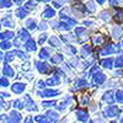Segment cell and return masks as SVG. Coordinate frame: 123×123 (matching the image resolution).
Wrapping results in <instances>:
<instances>
[{
	"mask_svg": "<svg viewBox=\"0 0 123 123\" xmlns=\"http://www.w3.org/2000/svg\"><path fill=\"white\" fill-rule=\"evenodd\" d=\"M87 9H89V11H90V12H94L95 10H96V7H95V3H94V1H89V3H87Z\"/></svg>",
	"mask_w": 123,
	"mask_h": 123,
	"instance_id": "obj_27",
	"label": "cell"
},
{
	"mask_svg": "<svg viewBox=\"0 0 123 123\" xmlns=\"http://www.w3.org/2000/svg\"><path fill=\"white\" fill-rule=\"evenodd\" d=\"M102 42H104V37H101V36L94 37V43H95V44H101Z\"/></svg>",
	"mask_w": 123,
	"mask_h": 123,
	"instance_id": "obj_33",
	"label": "cell"
},
{
	"mask_svg": "<svg viewBox=\"0 0 123 123\" xmlns=\"http://www.w3.org/2000/svg\"><path fill=\"white\" fill-rule=\"evenodd\" d=\"M39 28L41 30H46L47 28V24L46 22H42V24H41V26H39Z\"/></svg>",
	"mask_w": 123,
	"mask_h": 123,
	"instance_id": "obj_47",
	"label": "cell"
},
{
	"mask_svg": "<svg viewBox=\"0 0 123 123\" xmlns=\"http://www.w3.org/2000/svg\"><path fill=\"white\" fill-rule=\"evenodd\" d=\"M0 26H1V25H0Z\"/></svg>",
	"mask_w": 123,
	"mask_h": 123,
	"instance_id": "obj_58",
	"label": "cell"
},
{
	"mask_svg": "<svg viewBox=\"0 0 123 123\" xmlns=\"http://www.w3.org/2000/svg\"><path fill=\"white\" fill-rule=\"evenodd\" d=\"M122 33H123V30L121 28V27H115L113 28V37L115 38H119L121 36H122Z\"/></svg>",
	"mask_w": 123,
	"mask_h": 123,
	"instance_id": "obj_18",
	"label": "cell"
},
{
	"mask_svg": "<svg viewBox=\"0 0 123 123\" xmlns=\"http://www.w3.org/2000/svg\"><path fill=\"white\" fill-rule=\"evenodd\" d=\"M75 33H76L78 36H81L83 33H85V28H83V27H78V28L75 30Z\"/></svg>",
	"mask_w": 123,
	"mask_h": 123,
	"instance_id": "obj_35",
	"label": "cell"
},
{
	"mask_svg": "<svg viewBox=\"0 0 123 123\" xmlns=\"http://www.w3.org/2000/svg\"><path fill=\"white\" fill-rule=\"evenodd\" d=\"M7 6H11L10 0H0V7H7Z\"/></svg>",
	"mask_w": 123,
	"mask_h": 123,
	"instance_id": "obj_25",
	"label": "cell"
},
{
	"mask_svg": "<svg viewBox=\"0 0 123 123\" xmlns=\"http://www.w3.org/2000/svg\"><path fill=\"white\" fill-rule=\"evenodd\" d=\"M106 116H108V117H115V116H117L118 113H119V110H118V107H116V106H110L108 108H106Z\"/></svg>",
	"mask_w": 123,
	"mask_h": 123,
	"instance_id": "obj_1",
	"label": "cell"
},
{
	"mask_svg": "<svg viewBox=\"0 0 123 123\" xmlns=\"http://www.w3.org/2000/svg\"><path fill=\"white\" fill-rule=\"evenodd\" d=\"M12 91L16 92V94H20V92H22L25 90V84H14L12 85Z\"/></svg>",
	"mask_w": 123,
	"mask_h": 123,
	"instance_id": "obj_7",
	"label": "cell"
},
{
	"mask_svg": "<svg viewBox=\"0 0 123 123\" xmlns=\"http://www.w3.org/2000/svg\"><path fill=\"white\" fill-rule=\"evenodd\" d=\"M3 60V53H1V50H0V62Z\"/></svg>",
	"mask_w": 123,
	"mask_h": 123,
	"instance_id": "obj_55",
	"label": "cell"
},
{
	"mask_svg": "<svg viewBox=\"0 0 123 123\" xmlns=\"http://www.w3.org/2000/svg\"><path fill=\"white\" fill-rule=\"evenodd\" d=\"M35 6H36V3H35V1H28L27 5H26L27 9H32V7H35Z\"/></svg>",
	"mask_w": 123,
	"mask_h": 123,
	"instance_id": "obj_41",
	"label": "cell"
},
{
	"mask_svg": "<svg viewBox=\"0 0 123 123\" xmlns=\"http://www.w3.org/2000/svg\"><path fill=\"white\" fill-rule=\"evenodd\" d=\"M37 69L39 73H46V71L48 70V65L46 63H38L37 64Z\"/></svg>",
	"mask_w": 123,
	"mask_h": 123,
	"instance_id": "obj_16",
	"label": "cell"
},
{
	"mask_svg": "<svg viewBox=\"0 0 123 123\" xmlns=\"http://www.w3.org/2000/svg\"><path fill=\"white\" fill-rule=\"evenodd\" d=\"M26 101H27V108H28L30 111H35V110H36V106L33 105V101L31 100L28 96H26Z\"/></svg>",
	"mask_w": 123,
	"mask_h": 123,
	"instance_id": "obj_20",
	"label": "cell"
},
{
	"mask_svg": "<svg viewBox=\"0 0 123 123\" xmlns=\"http://www.w3.org/2000/svg\"><path fill=\"white\" fill-rule=\"evenodd\" d=\"M57 84H59V76L58 75L52 76L50 79H48V81H47V85H49V86H53V85H57Z\"/></svg>",
	"mask_w": 123,
	"mask_h": 123,
	"instance_id": "obj_11",
	"label": "cell"
},
{
	"mask_svg": "<svg viewBox=\"0 0 123 123\" xmlns=\"http://www.w3.org/2000/svg\"><path fill=\"white\" fill-rule=\"evenodd\" d=\"M117 123H123V119H121L119 122H117Z\"/></svg>",
	"mask_w": 123,
	"mask_h": 123,
	"instance_id": "obj_56",
	"label": "cell"
},
{
	"mask_svg": "<svg viewBox=\"0 0 123 123\" xmlns=\"http://www.w3.org/2000/svg\"><path fill=\"white\" fill-rule=\"evenodd\" d=\"M14 53H7L6 54V58H5V60H6V63H9V62H11L12 59H14V55H12Z\"/></svg>",
	"mask_w": 123,
	"mask_h": 123,
	"instance_id": "obj_39",
	"label": "cell"
},
{
	"mask_svg": "<svg viewBox=\"0 0 123 123\" xmlns=\"http://www.w3.org/2000/svg\"><path fill=\"white\" fill-rule=\"evenodd\" d=\"M101 18H104V20H108L110 18V15H108V11H102L101 15H100Z\"/></svg>",
	"mask_w": 123,
	"mask_h": 123,
	"instance_id": "obj_36",
	"label": "cell"
},
{
	"mask_svg": "<svg viewBox=\"0 0 123 123\" xmlns=\"http://www.w3.org/2000/svg\"><path fill=\"white\" fill-rule=\"evenodd\" d=\"M105 79H106V76H105V74H102V73H97V74L94 76V81H95V84H97V85H100V84L104 83Z\"/></svg>",
	"mask_w": 123,
	"mask_h": 123,
	"instance_id": "obj_5",
	"label": "cell"
},
{
	"mask_svg": "<svg viewBox=\"0 0 123 123\" xmlns=\"http://www.w3.org/2000/svg\"><path fill=\"white\" fill-rule=\"evenodd\" d=\"M110 3H111L112 5H113V6H116V5H117V1H116V0H110Z\"/></svg>",
	"mask_w": 123,
	"mask_h": 123,
	"instance_id": "obj_50",
	"label": "cell"
},
{
	"mask_svg": "<svg viewBox=\"0 0 123 123\" xmlns=\"http://www.w3.org/2000/svg\"><path fill=\"white\" fill-rule=\"evenodd\" d=\"M26 25H27V27H28L30 30H35V28H36V25H35L33 20H28V21L26 22Z\"/></svg>",
	"mask_w": 123,
	"mask_h": 123,
	"instance_id": "obj_32",
	"label": "cell"
},
{
	"mask_svg": "<svg viewBox=\"0 0 123 123\" xmlns=\"http://www.w3.org/2000/svg\"><path fill=\"white\" fill-rule=\"evenodd\" d=\"M10 47H11V43H10L9 41H3V42L0 43V48H3V49H9Z\"/></svg>",
	"mask_w": 123,
	"mask_h": 123,
	"instance_id": "obj_24",
	"label": "cell"
},
{
	"mask_svg": "<svg viewBox=\"0 0 123 123\" xmlns=\"http://www.w3.org/2000/svg\"><path fill=\"white\" fill-rule=\"evenodd\" d=\"M83 52H84V53H89V54H90V53H91V47H90V46H85V47H84V49H83Z\"/></svg>",
	"mask_w": 123,
	"mask_h": 123,
	"instance_id": "obj_43",
	"label": "cell"
},
{
	"mask_svg": "<svg viewBox=\"0 0 123 123\" xmlns=\"http://www.w3.org/2000/svg\"><path fill=\"white\" fill-rule=\"evenodd\" d=\"M25 123H32V118H31V117H28L27 119H26V122Z\"/></svg>",
	"mask_w": 123,
	"mask_h": 123,
	"instance_id": "obj_51",
	"label": "cell"
},
{
	"mask_svg": "<svg viewBox=\"0 0 123 123\" xmlns=\"http://www.w3.org/2000/svg\"><path fill=\"white\" fill-rule=\"evenodd\" d=\"M12 37H14V32H11V31H7V32L0 33V38H1L3 41H5V39H11Z\"/></svg>",
	"mask_w": 123,
	"mask_h": 123,
	"instance_id": "obj_13",
	"label": "cell"
},
{
	"mask_svg": "<svg viewBox=\"0 0 123 123\" xmlns=\"http://www.w3.org/2000/svg\"><path fill=\"white\" fill-rule=\"evenodd\" d=\"M81 102H83L84 105H87V102H89V96H84V97H83V101H81Z\"/></svg>",
	"mask_w": 123,
	"mask_h": 123,
	"instance_id": "obj_46",
	"label": "cell"
},
{
	"mask_svg": "<svg viewBox=\"0 0 123 123\" xmlns=\"http://www.w3.org/2000/svg\"><path fill=\"white\" fill-rule=\"evenodd\" d=\"M104 100H105L106 102H108V104H113V101H115V98H113V92H112V91H107L106 94L104 95Z\"/></svg>",
	"mask_w": 123,
	"mask_h": 123,
	"instance_id": "obj_6",
	"label": "cell"
},
{
	"mask_svg": "<svg viewBox=\"0 0 123 123\" xmlns=\"http://www.w3.org/2000/svg\"><path fill=\"white\" fill-rule=\"evenodd\" d=\"M16 14H17V16H18L20 18H24V17L27 15V10H26V9H22V7H20V9H17Z\"/></svg>",
	"mask_w": 123,
	"mask_h": 123,
	"instance_id": "obj_21",
	"label": "cell"
},
{
	"mask_svg": "<svg viewBox=\"0 0 123 123\" xmlns=\"http://www.w3.org/2000/svg\"><path fill=\"white\" fill-rule=\"evenodd\" d=\"M54 105H55L54 101H44V102H43V106H44V107H52V106H54Z\"/></svg>",
	"mask_w": 123,
	"mask_h": 123,
	"instance_id": "obj_34",
	"label": "cell"
},
{
	"mask_svg": "<svg viewBox=\"0 0 123 123\" xmlns=\"http://www.w3.org/2000/svg\"><path fill=\"white\" fill-rule=\"evenodd\" d=\"M20 38H22V39H27L30 38V35L27 33V31L26 30H20Z\"/></svg>",
	"mask_w": 123,
	"mask_h": 123,
	"instance_id": "obj_23",
	"label": "cell"
},
{
	"mask_svg": "<svg viewBox=\"0 0 123 123\" xmlns=\"http://www.w3.org/2000/svg\"><path fill=\"white\" fill-rule=\"evenodd\" d=\"M38 86H39V87H43V86H44V83H43V81H39V83H38Z\"/></svg>",
	"mask_w": 123,
	"mask_h": 123,
	"instance_id": "obj_52",
	"label": "cell"
},
{
	"mask_svg": "<svg viewBox=\"0 0 123 123\" xmlns=\"http://www.w3.org/2000/svg\"><path fill=\"white\" fill-rule=\"evenodd\" d=\"M115 21L118 24L123 22V9H118V11L115 15Z\"/></svg>",
	"mask_w": 123,
	"mask_h": 123,
	"instance_id": "obj_8",
	"label": "cell"
},
{
	"mask_svg": "<svg viewBox=\"0 0 123 123\" xmlns=\"http://www.w3.org/2000/svg\"><path fill=\"white\" fill-rule=\"evenodd\" d=\"M15 1H16V3H17V4H21V3H22V1H24V0H15Z\"/></svg>",
	"mask_w": 123,
	"mask_h": 123,
	"instance_id": "obj_54",
	"label": "cell"
},
{
	"mask_svg": "<svg viewBox=\"0 0 123 123\" xmlns=\"http://www.w3.org/2000/svg\"><path fill=\"white\" fill-rule=\"evenodd\" d=\"M38 1H48V0H38Z\"/></svg>",
	"mask_w": 123,
	"mask_h": 123,
	"instance_id": "obj_57",
	"label": "cell"
},
{
	"mask_svg": "<svg viewBox=\"0 0 123 123\" xmlns=\"http://www.w3.org/2000/svg\"><path fill=\"white\" fill-rule=\"evenodd\" d=\"M116 67H117V68H122V67H123V57H122V55H119V57L117 58V60H116Z\"/></svg>",
	"mask_w": 123,
	"mask_h": 123,
	"instance_id": "obj_29",
	"label": "cell"
},
{
	"mask_svg": "<svg viewBox=\"0 0 123 123\" xmlns=\"http://www.w3.org/2000/svg\"><path fill=\"white\" fill-rule=\"evenodd\" d=\"M0 123H9V119L6 116H1L0 117Z\"/></svg>",
	"mask_w": 123,
	"mask_h": 123,
	"instance_id": "obj_44",
	"label": "cell"
},
{
	"mask_svg": "<svg viewBox=\"0 0 123 123\" xmlns=\"http://www.w3.org/2000/svg\"><path fill=\"white\" fill-rule=\"evenodd\" d=\"M26 49L28 50V52H33V50H36V44L32 39H28L26 42Z\"/></svg>",
	"mask_w": 123,
	"mask_h": 123,
	"instance_id": "obj_9",
	"label": "cell"
},
{
	"mask_svg": "<svg viewBox=\"0 0 123 123\" xmlns=\"http://www.w3.org/2000/svg\"><path fill=\"white\" fill-rule=\"evenodd\" d=\"M65 106H67V104H64V102H63V104H62V105H59V106H58V108H59V110H63V108H64Z\"/></svg>",
	"mask_w": 123,
	"mask_h": 123,
	"instance_id": "obj_49",
	"label": "cell"
},
{
	"mask_svg": "<svg viewBox=\"0 0 123 123\" xmlns=\"http://www.w3.org/2000/svg\"><path fill=\"white\" fill-rule=\"evenodd\" d=\"M46 39H47V35H41V37H39V44H42Z\"/></svg>",
	"mask_w": 123,
	"mask_h": 123,
	"instance_id": "obj_42",
	"label": "cell"
},
{
	"mask_svg": "<svg viewBox=\"0 0 123 123\" xmlns=\"http://www.w3.org/2000/svg\"><path fill=\"white\" fill-rule=\"evenodd\" d=\"M43 16H44L46 18L53 17V16H54V10H53L52 7H47V9L44 10V12H43Z\"/></svg>",
	"mask_w": 123,
	"mask_h": 123,
	"instance_id": "obj_14",
	"label": "cell"
},
{
	"mask_svg": "<svg viewBox=\"0 0 123 123\" xmlns=\"http://www.w3.org/2000/svg\"><path fill=\"white\" fill-rule=\"evenodd\" d=\"M14 107H15V108H22V107H24V104H22L21 101H18V100H17V101H15Z\"/></svg>",
	"mask_w": 123,
	"mask_h": 123,
	"instance_id": "obj_37",
	"label": "cell"
},
{
	"mask_svg": "<svg viewBox=\"0 0 123 123\" xmlns=\"http://www.w3.org/2000/svg\"><path fill=\"white\" fill-rule=\"evenodd\" d=\"M49 42L52 43L53 46H55V47H58L59 44H60V42L58 41V38L57 37H50V39H49Z\"/></svg>",
	"mask_w": 123,
	"mask_h": 123,
	"instance_id": "obj_31",
	"label": "cell"
},
{
	"mask_svg": "<svg viewBox=\"0 0 123 123\" xmlns=\"http://www.w3.org/2000/svg\"><path fill=\"white\" fill-rule=\"evenodd\" d=\"M112 52H113V47H112L111 44H108V46H106L104 49H101L100 54H101V55H107V54H110V53H112Z\"/></svg>",
	"mask_w": 123,
	"mask_h": 123,
	"instance_id": "obj_10",
	"label": "cell"
},
{
	"mask_svg": "<svg viewBox=\"0 0 123 123\" xmlns=\"http://www.w3.org/2000/svg\"><path fill=\"white\" fill-rule=\"evenodd\" d=\"M116 100L118 102H123V91H117L116 92Z\"/></svg>",
	"mask_w": 123,
	"mask_h": 123,
	"instance_id": "obj_30",
	"label": "cell"
},
{
	"mask_svg": "<svg viewBox=\"0 0 123 123\" xmlns=\"http://www.w3.org/2000/svg\"><path fill=\"white\" fill-rule=\"evenodd\" d=\"M105 1H106V0H97V3H98V4H104Z\"/></svg>",
	"mask_w": 123,
	"mask_h": 123,
	"instance_id": "obj_53",
	"label": "cell"
},
{
	"mask_svg": "<svg viewBox=\"0 0 123 123\" xmlns=\"http://www.w3.org/2000/svg\"><path fill=\"white\" fill-rule=\"evenodd\" d=\"M0 107H1V108H5L6 107V105H5V102L1 100V98H0Z\"/></svg>",
	"mask_w": 123,
	"mask_h": 123,
	"instance_id": "obj_48",
	"label": "cell"
},
{
	"mask_svg": "<svg viewBox=\"0 0 123 123\" xmlns=\"http://www.w3.org/2000/svg\"><path fill=\"white\" fill-rule=\"evenodd\" d=\"M58 94L57 90H44L43 92H39V95L42 97H53Z\"/></svg>",
	"mask_w": 123,
	"mask_h": 123,
	"instance_id": "obj_4",
	"label": "cell"
},
{
	"mask_svg": "<svg viewBox=\"0 0 123 123\" xmlns=\"http://www.w3.org/2000/svg\"><path fill=\"white\" fill-rule=\"evenodd\" d=\"M76 115H78V118H79L81 122H86V121H87L89 115H87V111H86V110H78Z\"/></svg>",
	"mask_w": 123,
	"mask_h": 123,
	"instance_id": "obj_2",
	"label": "cell"
},
{
	"mask_svg": "<svg viewBox=\"0 0 123 123\" xmlns=\"http://www.w3.org/2000/svg\"><path fill=\"white\" fill-rule=\"evenodd\" d=\"M86 86H87L86 80L81 79V80H78V81H76V89H85Z\"/></svg>",
	"mask_w": 123,
	"mask_h": 123,
	"instance_id": "obj_19",
	"label": "cell"
},
{
	"mask_svg": "<svg viewBox=\"0 0 123 123\" xmlns=\"http://www.w3.org/2000/svg\"><path fill=\"white\" fill-rule=\"evenodd\" d=\"M4 24H5V26H7V27H14V26H15L11 21H4Z\"/></svg>",
	"mask_w": 123,
	"mask_h": 123,
	"instance_id": "obj_45",
	"label": "cell"
},
{
	"mask_svg": "<svg viewBox=\"0 0 123 123\" xmlns=\"http://www.w3.org/2000/svg\"><path fill=\"white\" fill-rule=\"evenodd\" d=\"M39 58H42V59H46V58H48V50H47L46 48H43V49L39 52Z\"/></svg>",
	"mask_w": 123,
	"mask_h": 123,
	"instance_id": "obj_26",
	"label": "cell"
},
{
	"mask_svg": "<svg viewBox=\"0 0 123 123\" xmlns=\"http://www.w3.org/2000/svg\"><path fill=\"white\" fill-rule=\"evenodd\" d=\"M15 53H16L20 58H22V59H27V55H26L24 52H21V50H17V52H15Z\"/></svg>",
	"mask_w": 123,
	"mask_h": 123,
	"instance_id": "obj_38",
	"label": "cell"
},
{
	"mask_svg": "<svg viewBox=\"0 0 123 123\" xmlns=\"http://www.w3.org/2000/svg\"><path fill=\"white\" fill-rule=\"evenodd\" d=\"M47 117H48L50 121H53V122H55V121L59 118L58 113H55V112H53V111H49L48 113H47Z\"/></svg>",
	"mask_w": 123,
	"mask_h": 123,
	"instance_id": "obj_17",
	"label": "cell"
},
{
	"mask_svg": "<svg viewBox=\"0 0 123 123\" xmlns=\"http://www.w3.org/2000/svg\"><path fill=\"white\" fill-rule=\"evenodd\" d=\"M36 121L38 123H53V121H50L47 116H37L36 117Z\"/></svg>",
	"mask_w": 123,
	"mask_h": 123,
	"instance_id": "obj_12",
	"label": "cell"
},
{
	"mask_svg": "<svg viewBox=\"0 0 123 123\" xmlns=\"http://www.w3.org/2000/svg\"><path fill=\"white\" fill-rule=\"evenodd\" d=\"M0 85L1 86H7L9 85V81H7V79H0Z\"/></svg>",
	"mask_w": 123,
	"mask_h": 123,
	"instance_id": "obj_40",
	"label": "cell"
},
{
	"mask_svg": "<svg viewBox=\"0 0 123 123\" xmlns=\"http://www.w3.org/2000/svg\"><path fill=\"white\" fill-rule=\"evenodd\" d=\"M112 59H104V60H101V64L104 65L105 68H108V69H111L112 68Z\"/></svg>",
	"mask_w": 123,
	"mask_h": 123,
	"instance_id": "obj_22",
	"label": "cell"
},
{
	"mask_svg": "<svg viewBox=\"0 0 123 123\" xmlns=\"http://www.w3.org/2000/svg\"><path fill=\"white\" fill-rule=\"evenodd\" d=\"M4 74H5L6 76L12 78L15 73H14V69H12V68H10L9 65H5V68H4Z\"/></svg>",
	"mask_w": 123,
	"mask_h": 123,
	"instance_id": "obj_15",
	"label": "cell"
},
{
	"mask_svg": "<svg viewBox=\"0 0 123 123\" xmlns=\"http://www.w3.org/2000/svg\"><path fill=\"white\" fill-rule=\"evenodd\" d=\"M10 121L12 123H20V121H21V115L16 111L10 112Z\"/></svg>",
	"mask_w": 123,
	"mask_h": 123,
	"instance_id": "obj_3",
	"label": "cell"
},
{
	"mask_svg": "<svg viewBox=\"0 0 123 123\" xmlns=\"http://www.w3.org/2000/svg\"><path fill=\"white\" fill-rule=\"evenodd\" d=\"M52 60L54 62V63H60V62L63 60V55H62V54H55V55L52 58Z\"/></svg>",
	"mask_w": 123,
	"mask_h": 123,
	"instance_id": "obj_28",
	"label": "cell"
}]
</instances>
